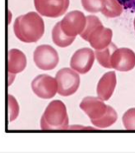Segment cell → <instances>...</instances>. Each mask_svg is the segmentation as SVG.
<instances>
[{
	"label": "cell",
	"mask_w": 135,
	"mask_h": 153,
	"mask_svg": "<svg viewBox=\"0 0 135 153\" xmlns=\"http://www.w3.org/2000/svg\"><path fill=\"white\" fill-rule=\"evenodd\" d=\"M13 31L15 36L22 42H37L45 32L44 21L38 13L30 12L16 18Z\"/></svg>",
	"instance_id": "cell-1"
},
{
	"label": "cell",
	"mask_w": 135,
	"mask_h": 153,
	"mask_svg": "<svg viewBox=\"0 0 135 153\" xmlns=\"http://www.w3.org/2000/svg\"><path fill=\"white\" fill-rule=\"evenodd\" d=\"M69 126L66 107L60 100L51 101L41 118L42 130H66Z\"/></svg>",
	"instance_id": "cell-2"
},
{
	"label": "cell",
	"mask_w": 135,
	"mask_h": 153,
	"mask_svg": "<svg viewBox=\"0 0 135 153\" xmlns=\"http://www.w3.org/2000/svg\"><path fill=\"white\" fill-rule=\"evenodd\" d=\"M56 79L58 85V94L67 97L74 94L79 89L81 79L78 72L70 68H63L57 73Z\"/></svg>",
	"instance_id": "cell-3"
},
{
	"label": "cell",
	"mask_w": 135,
	"mask_h": 153,
	"mask_svg": "<svg viewBox=\"0 0 135 153\" xmlns=\"http://www.w3.org/2000/svg\"><path fill=\"white\" fill-rule=\"evenodd\" d=\"M36 66L43 71H51L57 67L59 62L57 51L49 45L38 46L33 53Z\"/></svg>",
	"instance_id": "cell-4"
},
{
	"label": "cell",
	"mask_w": 135,
	"mask_h": 153,
	"mask_svg": "<svg viewBox=\"0 0 135 153\" xmlns=\"http://www.w3.org/2000/svg\"><path fill=\"white\" fill-rule=\"evenodd\" d=\"M60 28L65 34L71 37H76L85 29L86 17L81 11H71L60 22Z\"/></svg>",
	"instance_id": "cell-5"
},
{
	"label": "cell",
	"mask_w": 135,
	"mask_h": 153,
	"mask_svg": "<svg viewBox=\"0 0 135 153\" xmlns=\"http://www.w3.org/2000/svg\"><path fill=\"white\" fill-rule=\"evenodd\" d=\"M32 89L37 97L43 100L53 98L58 93V85L56 78L50 75H40L32 82Z\"/></svg>",
	"instance_id": "cell-6"
},
{
	"label": "cell",
	"mask_w": 135,
	"mask_h": 153,
	"mask_svg": "<svg viewBox=\"0 0 135 153\" xmlns=\"http://www.w3.org/2000/svg\"><path fill=\"white\" fill-rule=\"evenodd\" d=\"M70 0H34L37 13L47 18H59L67 11Z\"/></svg>",
	"instance_id": "cell-7"
},
{
	"label": "cell",
	"mask_w": 135,
	"mask_h": 153,
	"mask_svg": "<svg viewBox=\"0 0 135 153\" xmlns=\"http://www.w3.org/2000/svg\"><path fill=\"white\" fill-rule=\"evenodd\" d=\"M95 55L90 48L79 49L71 56L70 66L72 70L80 74H86L89 72L95 62Z\"/></svg>",
	"instance_id": "cell-8"
},
{
	"label": "cell",
	"mask_w": 135,
	"mask_h": 153,
	"mask_svg": "<svg viewBox=\"0 0 135 153\" xmlns=\"http://www.w3.org/2000/svg\"><path fill=\"white\" fill-rule=\"evenodd\" d=\"M111 65L114 70L122 72L132 71L135 67V53L128 48H117L111 57Z\"/></svg>",
	"instance_id": "cell-9"
},
{
	"label": "cell",
	"mask_w": 135,
	"mask_h": 153,
	"mask_svg": "<svg viewBox=\"0 0 135 153\" xmlns=\"http://www.w3.org/2000/svg\"><path fill=\"white\" fill-rule=\"evenodd\" d=\"M81 109L91 120H96L102 117L107 112L108 105L104 103L102 100L96 97L88 96L84 98L80 103Z\"/></svg>",
	"instance_id": "cell-10"
},
{
	"label": "cell",
	"mask_w": 135,
	"mask_h": 153,
	"mask_svg": "<svg viewBox=\"0 0 135 153\" xmlns=\"http://www.w3.org/2000/svg\"><path fill=\"white\" fill-rule=\"evenodd\" d=\"M113 32L110 28L104 27L103 24L97 27L90 34L86 42L90 44L94 49L102 50L112 42Z\"/></svg>",
	"instance_id": "cell-11"
},
{
	"label": "cell",
	"mask_w": 135,
	"mask_h": 153,
	"mask_svg": "<svg viewBox=\"0 0 135 153\" xmlns=\"http://www.w3.org/2000/svg\"><path fill=\"white\" fill-rule=\"evenodd\" d=\"M117 84L116 74L114 71H110L105 73L100 78L98 82L96 92L98 98L103 101H107L113 95L115 87Z\"/></svg>",
	"instance_id": "cell-12"
},
{
	"label": "cell",
	"mask_w": 135,
	"mask_h": 153,
	"mask_svg": "<svg viewBox=\"0 0 135 153\" xmlns=\"http://www.w3.org/2000/svg\"><path fill=\"white\" fill-rule=\"evenodd\" d=\"M27 66V58L24 53L18 49H11L8 52L7 71L13 81L14 76L22 72Z\"/></svg>",
	"instance_id": "cell-13"
},
{
	"label": "cell",
	"mask_w": 135,
	"mask_h": 153,
	"mask_svg": "<svg viewBox=\"0 0 135 153\" xmlns=\"http://www.w3.org/2000/svg\"><path fill=\"white\" fill-rule=\"evenodd\" d=\"M116 49H117L116 45L111 42L109 46L102 50H96L95 55L96 60L99 62V64L104 68L111 69L112 68L111 57Z\"/></svg>",
	"instance_id": "cell-14"
},
{
	"label": "cell",
	"mask_w": 135,
	"mask_h": 153,
	"mask_svg": "<svg viewBox=\"0 0 135 153\" xmlns=\"http://www.w3.org/2000/svg\"><path fill=\"white\" fill-rule=\"evenodd\" d=\"M51 36H52V41L54 44H56L59 47H67L71 45L73 42L75 41V37H71V36H66L63 31L60 28V22H57L56 25L54 26L51 32Z\"/></svg>",
	"instance_id": "cell-15"
},
{
	"label": "cell",
	"mask_w": 135,
	"mask_h": 153,
	"mask_svg": "<svg viewBox=\"0 0 135 153\" xmlns=\"http://www.w3.org/2000/svg\"><path fill=\"white\" fill-rule=\"evenodd\" d=\"M118 119V114L111 106H108L107 112L103 117L96 120H91L94 126L98 128H107L114 124Z\"/></svg>",
	"instance_id": "cell-16"
},
{
	"label": "cell",
	"mask_w": 135,
	"mask_h": 153,
	"mask_svg": "<svg viewBox=\"0 0 135 153\" xmlns=\"http://www.w3.org/2000/svg\"><path fill=\"white\" fill-rule=\"evenodd\" d=\"M123 8V6L118 2V0H104V6L101 13L106 18H117L122 14Z\"/></svg>",
	"instance_id": "cell-17"
},
{
	"label": "cell",
	"mask_w": 135,
	"mask_h": 153,
	"mask_svg": "<svg viewBox=\"0 0 135 153\" xmlns=\"http://www.w3.org/2000/svg\"><path fill=\"white\" fill-rule=\"evenodd\" d=\"M102 24V22H100V18L94 15H89L86 17V26H85L84 31L80 34V36L81 38L87 41L89 36L94 32V30Z\"/></svg>",
	"instance_id": "cell-18"
},
{
	"label": "cell",
	"mask_w": 135,
	"mask_h": 153,
	"mask_svg": "<svg viewBox=\"0 0 135 153\" xmlns=\"http://www.w3.org/2000/svg\"><path fill=\"white\" fill-rule=\"evenodd\" d=\"M82 7L91 13L101 12L104 6V0H81Z\"/></svg>",
	"instance_id": "cell-19"
},
{
	"label": "cell",
	"mask_w": 135,
	"mask_h": 153,
	"mask_svg": "<svg viewBox=\"0 0 135 153\" xmlns=\"http://www.w3.org/2000/svg\"><path fill=\"white\" fill-rule=\"evenodd\" d=\"M122 119L123 124L127 130L135 131V108L126 111Z\"/></svg>",
	"instance_id": "cell-20"
},
{
	"label": "cell",
	"mask_w": 135,
	"mask_h": 153,
	"mask_svg": "<svg viewBox=\"0 0 135 153\" xmlns=\"http://www.w3.org/2000/svg\"><path fill=\"white\" fill-rule=\"evenodd\" d=\"M8 111H9V121L13 122L18 117L19 107L17 100L12 95H8Z\"/></svg>",
	"instance_id": "cell-21"
},
{
	"label": "cell",
	"mask_w": 135,
	"mask_h": 153,
	"mask_svg": "<svg viewBox=\"0 0 135 153\" xmlns=\"http://www.w3.org/2000/svg\"><path fill=\"white\" fill-rule=\"evenodd\" d=\"M118 2L125 9H130L135 12V0H118Z\"/></svg>",
	"instance_id": "cell-22"
},
{
	"label": "cell",
	"mask_w": 135,
	"mask_h": 153,
	"mask_svg": "<svg viewBox=\"0 0 135 153\" xmlns=\"http://www.w3.org/2000/svg\"><path fill=\"white\" fill-rule=\"evenodd\" d=\"M134 29H135V18H134Z\"/></svg>",
	"instance_id": "cell-23"
}]
</instances>
